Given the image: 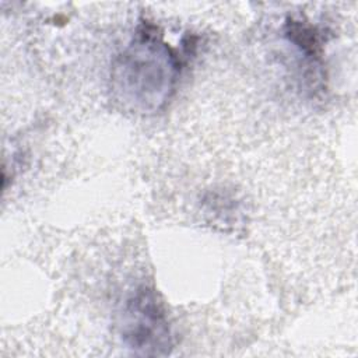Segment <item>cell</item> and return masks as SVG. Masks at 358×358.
Masks as SVG:
<instances>
[{
  "mask_svg": "<svg viewBox=\"0 0 358 358\" xmlns=\"http://www.w3.org/2000/svg\"><path fill=\"white\" fill-rule=\"evenodd\" d=\"M178 74L176 55L155 27L144 24L113 62L112 92L130 110L157 112L169 101Z\"/></svg>",
  "mask_w": 358,
  "mask_h": 358,
  "instance_id": "obj_1",
  "label": "cell"
},
{
  "mask_svg": "<svg viewBox=\"0 0 358 358\" xmlns=\"http://www.w3.org/2000/svg\"><path fill=\"white\" fill-rule=\"evenodd\" d=\"M123 343L138 355H165L172 347L171 326L154 289L138 287L126 299L120 315Z\"/></svg>",
  "mask_w": 358,
  "mask_h": 358,
  "instance_id": "obj_2",
  "label": "cell"
}]
</instances>
